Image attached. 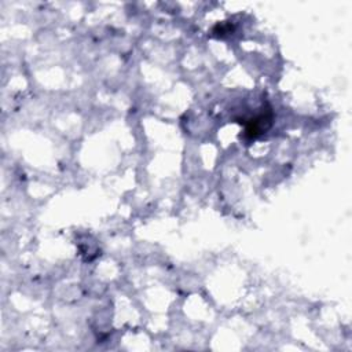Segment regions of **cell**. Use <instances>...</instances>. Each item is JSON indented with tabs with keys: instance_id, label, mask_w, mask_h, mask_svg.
I'll use <instances>...</instances> for the list:
<instances>
[{
	"instance_id": "1",
	"label": "cell",
	"mask_w": 352,
	"mask_h": 352,
	"mask_svg": "<svg viewBox=\"0 0 352 352\" xmlns=\"http://www.w3.org/2000/svg\"><path fill=\"white\" fill-rule=\"evenodd\" d=\"M272 110L270 106L263 109L258 114L250 118H243V138L248 140H253L258 138L263 132H265L272 124ZM241 121V122H242Z\"/></svg>"
}]
</instances>
